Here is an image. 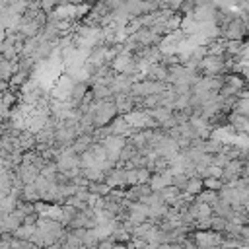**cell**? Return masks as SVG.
<instances>
[{"label":"cell","instance_id":"3","mask_svg":"<svg viewBox=\"0 0 249 249\" xmlns=\"http://www.w3.org/2000/svg\"><path fill=\"white\" fill-rule=\"evenodd\" d=\"M195 198H196V200H200V202H206L208 206H214V204L220 200L218 191H210V189H202Z\"/></svg>","mask_w":249,"mask_h":249},{"label":"cell","instance_id":"1","mask_svg":"<svg viewBox=\"0 0 249 249\" xmlns=\"http://www.w3.org/2000/svg\"><path fill=\"white\" fill-rule=\"evenodd\" d=\"M202 189H204V187H202V179H200L198 175H195V177H189V179H187L183 193H185V195H191V196H196Z\"/></svg>","mask_w":249,"mask_h":249},{"label":"cell","instance_id":"6","mask_svg":"<svg viewBox=\"0 0 249 249\" xmlns=\"http://www.w3.org/2000/svg\"><path fill=\"white\" fill-rule=\"evenodd\" d=\"M239 8H241V14H249V0H241Z\"/></svg>","mask_w":249,"mask_h":249},{"label":"cell","instance_id":"5","mask_svg":"<svg viewBox=\"0 0 249 249\" xmlns=\"http://www.w3.org/2000/svg\"><path fill=\"white\" fill-rule=\"evenodd\" d=\"M226 224H228V220L226 218H222V216H216V214H212V222H210V230L212 231H224L226 230Z\"/></svg>","mask_w":249,"mask_h":249},{"label":"cell","instance_id":"4","mask_svg":"<svg viewBox=\"0 0 249 249\" xmlns=\"http://www.w3.org/2000/svg\"><path fill=\"white\" fill-rule=\"evenodd\" d=\"M222 185H224V181L218 179V177H204L202 179V187L204 189H210V191H220Z\"/></svg>","mask_w":249,"mask_h":249},{"label":"cell","instance_id":"2","mask_svg":"<svg viewBox=\"0 0 249 249\" xmlns=\"http://www.w3.org/2000/svg\"><path fill=\"white\" fill-rule=\"evenodd\" d=\"M222 148H224V142L222 140H216V138H206L200 144V150L204 154H212V156L218 154V152H222Z\"/></svg>","mask_w":249,"mask_h":249}]
</instances>
